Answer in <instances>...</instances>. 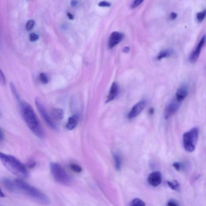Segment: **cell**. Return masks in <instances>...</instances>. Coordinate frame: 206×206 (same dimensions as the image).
Instances as JSON below:
<instances>
[{
    "label": "cell",
    "mask_w": 206,
    "mask_h": 206,
    "mask_svg": "<svg viewBox=\"0 0 206 206\" xmlns=\"http://www.w3.org/2000/svg\"><path fill=\"white\" fill-rule=\"evenodd\" d=\"M20 103L21 114L27 126L37 137L42 138L44 131L33 108L26 102L21 101Z\"/></svg>",
    "instance_id": "cell-1"
},
{
    "label": "cell",
    "mask_w": 206,
    "mask_h": 206,
    "mask_svg": "<svg viewBox=\"0 0 206 206\" xmlns=\"http://www.w3.org/2000/svg\"><path fill=\"white\" fill-rule=\"evenodd\" d=\"M0 159L6 168L13 174L21 178L28 177V172L26 166L16 158L1 152Z\"/></svg>",
    "instance_id": "cell-2"
},
{
    "label": "cell",
    "mask_w": 206,
    "mask_h": 206,
    "mask_svg": "<svg viewBox=\"0 0 206 206\" xmlns=\"http://www.w3.org/2000/svg\"><path fill=\"white\" fill-rule=\"evenodd\" d=\"M15 182L18 190H20L27 196L42 203L46 204L50 202V199L47 195L31 186L21 178L15 179Z\"/></svg>",
    "instance_id": "cell-3"
},
{
    "label": "cell",
    "mask_w": 206,
    "mask_h": 206,
    "mask_svg": "<svg viewBox=\"0 0 206 206\" xmlns=\"http://www.w3.org/2000/svg\"><path fill=\"white\" fill-rule=\"evenodd\" d=\"M50 170L56 181L64 185L71 184L72 179L69 173L59 164L52 162L50 164Z\"/></svg>",
    "instance_id": "cell-4"
},
{
    "label": "cell",
    "mask_w": 206,
    "mask_h": 206,
    "mask_svg": "<svg viewBox=\"0 0 206 206\" xmlns=\"http://www.w3.org/2000/svg\"><path fill=\"white\" fill-rule=\"evenodd\" d=\"M198 128L194 127L183 135V145L186 150L189 152L195 151L196 142L198 139Z\"/></svg>",
    "instance_id": "cell-5"
},
{
    "label": "cell",
    "mask_w": 206,
    "mask_h": 206,
    "mask_svg": "<svg viewBox=\"0 0 206 206\" xmlns=\"http://www.w3.org/2000/svg\"><path fill=\"white\" fill-rule=\"evenodd\" d=\"M35 104L38 112H39L41 116L44 119V121L50 127L55 129V130H57V126L54 123L53 121L51 119V118L45 110V108L43 106L42 103L41 102L40 100L38 98H36L35 99Z\"/></svg>",
    "instance_id": "cell-6"
},
{
    "label": "cell",
    "mask_w": 206,
    "mask_h": 206,
    "mask_svg": "<svg viewBox=\"0 0 206 206\" xmlns=\"http://www.w3.org/2000/svg\"><path fill=\"white\" fill-rule=\"evenodd\" d=\"M181 104L182 102L178 101L176 98L168 104L164 111L165 119H168L176 113L180 108Z\"/></svg>",
    "instance_id": "cell-7"
},
{
    "label": "cell",
    "mask_w": 206,
    "mask_h": 206,
    "mask_svg": "<svg viewBox=\"0 0 206 206\" xmlns=\"http://www.w3.org/2000/svg\"><path fill=\"white\" fill-rule=\"evenodd\" d=\"M146 105V101L145 100L141 101L136 103L130 110L128 114L129 119H132L138 116L145 108Z\"/></svg>",
    "instance_id": "cell-8"
},
{
    "label": "cell",
    "mask_w": 206,
    "mask_h": 206,
    "mask_svg": "<svg viewBox=\"0 0 206 206\" xmlns=\"http://www.w3.org/2000/svg\"><path fill=\"white\" fill-rule=\"evenodd\" d=\"M124 35L123 33L118 32H112L109 39L108 46L110 49H112L119 44L123 39Z\"/></svg>",
    "instance_id": "cell-9"
},
{
    "label": "cell",
    "mask_w": 206,
    "mask_h": 206,
    "mask_svg": "<svg viewBox=\"0 0 206 206\" xmlns=\"http://www.w3.org/2000/svg\"><path fill=\"white\" fill-rule=\"evenodd\" d=\"M147 180L148 183L152 186H158L161 184L162 180L161 173L158 171L152 172L148 176Z\"/></svg>",
    "instance_id": "cell-10"
},
{
    "label": "cell",
    "mask_w": 206,
    "mask_h": 206,
    "mask_svg": "<svg viewBox=\"0 0 206 206\" xmlns=\"http://www.w3.org/2000/svg\"><path fill=\"white\" fill-rule=\"evenodd\" d=\"M205 40V36H204L200 41L199 43H198L195 51L193 52L190 55L189 60L192 63H196L198 59L201 49L204 44Z\"/></svg>",
    "instance_id": "cell-11"
},
{
    "label": "cell",
    "mask_w": 206,
    "mask_h": 206,
    "mask_svg": "<svg viewBox=\"0 0 206 206\" xmlns=\"http://www.w3.org/2000/svg\"><path fill=\"white\" fill-rule=\"evenodd\" d=\"M118 91H119V86L118 84L117 83L114 82L111 86L106 102L108 103L113 100L117 97Z\"/></svg>",
    "instance_id": "cell-12"
},
{
    "label": "cell",
    "mask_w": 206,
    "mask_h": 206,
    "mask_svg": "<svg viewBox=\"0 0 206 206\" xmlns=\"http://www.w3.org/2000/svg\"><path fill=\"white\" fill-rule=\"evenodd\" d=\"M2 181L3 186L7 190L13 192H16L17 191L18 189L15 181L13 182L11 179L8 178H4Z\"/></svg>",
    "instance_id": "cell-13"
},
{
    "label": "cell",
    "mask_w": 206,
    "mask_h": 206,
    "mask_svg": "<svg viewBox=\"0 0 206 206\" xmlns=\"http://www.w3.org/2000/svg\"><path fill=\"white\" fill-rule=\"evenodd\" d=\"M188 94V89L186 86H181L177 90L176 93V99L178 101L182 102L186 98Z\"/></svg>",
    "instance_id": "cell-14"
},
{
    "label": "cell",
    "mask_w": 206,
    "mask_h": 206,
    "mask_svg": "<svg viewBox=\"0 0 206 206\" xmlns=\"http://www.w3.org/2000/svg\"><path fill=\"white\" fill-rule=\"evenodd\" d=\"M78 119V116L77 115H74L70 117L66 125L67 129L68 130H71L75 129L77 125Z\"/></svg>",
    "instance_id": "cell-15"
},
{
    "label": "cell",
    "mask_w": 206,
    "mask_h": 206,
    "mask_svg": "<svg viewBox=\"0 0 206 206\" xmlns=\"http://www.w3.org/2000/svg\"><path fill=\"white\" fill-rule=\"evenodd\" d=\"M51 114L52 118L56 120H61L64 118V112L61 109H54L51 111Z\"/></svg>",
    "instance_id": "cell-16"
},
{
    "label": "cell",
    "mask_w": 206,
    "mask_h": 206,
    "mask_svg": "<svg viewBox=\"0 0 206 206\" xmlns=\"http://www.w3.org/2000/svg\"><path fill=\"white\" fill-rule=\"evenodd\" d=\"M173 51L172 50L167 49V50H162L160 52L157 56L158 60H161L163 58L170 57L173 54Z\"/></svg>",
    "instance_id": "cell-17"
},
{
    "label": "cell",
    "mask_w": 206,
    "mask_h": 206,
    "mask_svg": "<svg viewBox=\"0 0 206 206\" xmlns=\"http://www.w3.org/2000/svg\"><path fill=\"white\" fill-rule=\"evenodd\" d=\"M114 158L115 164V167L117 170H120L121 168L122 160L120 156L118 153H114L113 154Z\"/></svg>",
    "instance_id": "cell-18"
},
{
    "label": "cell",
    "mask_w": 206,
    "mask_h": 206,
    "mask_svg": "<svg viewBox=\"0 0 206 206\" xmlns=\"http://www.w3.org/2000/svg\"><path fill=\"white\" fill-rule=\"evenodd\" d=\"M10 87L11 92H12L13 94H14V96L16 98L17 101L20 103V102L21 101V99H20V95H19L17 91L15 85H14V83H11Z\"/></svg>",
    "instance_id": "cell-19"
},
{
    "label": "cell",
    "mask_w": 206,
    "mask_h": 206,
    "mask_svg": "<svg viewBox=\"0 0 206 206\" xmlns=\"http://www.w3.org/2000/svg\"><path fill=\"white\" fill-rule=\"evenodd\" d=\"M130 205L134 206H145V202L142 201L139 198H135L133 200L131 203H130Z\"/></svg>",
    "instance_id": "cell-20"
},
{
    "label": "cell",
    "mask_w": 206,
    "mask_h": 206,
    "mask_svg": "<svg viewBox=\"0 0 206 206\" xmlns=\"http://www.w3.org/2000/svg\"><path fill=\"white\" fill-rule=\"evenodd\" d=\"M167 184L172 189V190H176V191H179V183L177 181L175 180L174 183L167 181Z\"/></svg>",
    "instance_id": "cell-21"
},
{
    "label": "cell",
    "mask_w": 206,
    "mask_h": 206,
    "mask_svg": "<svg viewBox=\"0 0 206 206\" xmlns=\"http://www.w3.org/2000/svg\"><path fill=\"white\" fill-rule=\"evenodd\" d=\"M70 169L73 172L76 173H80L82 171V169L81 166L76 164H71L70 165Z\"/></svg>",
    "instance_id": "cell-22"
},
{
    "label": "cell",
    "mask_w": 206,
    "mask_h": 206,
    "mask_svg": "<svg viewBox=\"0 0 206 206\" xmlns=\"http://www.w3.org/2000/svg\"><path fill=\"white\" fill-rule=\"evenodd\" d=\"M39 80L41 82L44 84H47L48 82V79L47 75L44 73H41L39 74Z\"/></svg>",
    "instance_id": "cell-23"
},
{
    "label": "cell",
    "mask_w": 206,
    "mask_h": 206,
    "mask_svg": "<svg viewBox=\"0 0 206 206\" xmlns=\"http://www.w3.org/2000/svg\"><path fill=\"white\" fill-rule=\"evenodd\" d=\"M206 15V11H204L198 13L197 15H196V17H197L198 21L200 22H202L204 20V19Z\"/></svg>",
    "instance_id": "cell-24"
},
{
    "label": "cell",
    "mask_w": 206,
    "mask_h": 206,
    "mask_svg": "<svg viewBox=\"0 0 206 206\" xmlns=\"http://www.w3.org/2000/svg\"><path fill=\"white\" fill-rule=\"evenodd\" d=\"M34 25V21L33 20H29L27 21L26 25V29L27 31H30L32 29Z\"/></svg>",
    "instance_id": "cell-25"
},
{
    "label": "cell",
    "mask_w": 206,
    "mask_h": 206,
    "mask_svg": "<svg viewBox=\"0 0 206 206\" xmlns=\"http://www.w3.org/2000/svg\"><path fill=\"white\" fill-rule=\"evenodd\" d=\"M0 82L3 86H5L6 83L5 76L1 70H0Z\"/></svg>",
    "instance_id": "cell-26"
},
{
    "label": "cell",
    "mask_w": 206,
    "mask_h": 206,
    "mask_svg": "<svg viewBox=\"0 0 206 206\" xmlns=\"http://www.w3.org/2000/svg\"><path fill=\"white\" fill-rule=\"evenodd\" d=\"M39 36L34 33H32L30 34L29 39L31 42H34L36 41L39 39Z\"/></svg>",
    "instance_id": "cell-27"
},
{
    "label": "cell",
    "mask_w": 206,
    "mask_h": 206,
    "mask_svg": "<svg viewBox=\"0 0 206 206\" xmlns=\"http://www.w3.org/2000/svg\"><path fill=\"white\" fill-rule=\"evenodd\" d=\"M144 0H135V2L132 5V8H135L140 5L143 2Z\"/></svg>",
    "instance_id": "cell-28"
},
{
    "label": "cell",
    "mask_w": 206,
    "mask_h": 206,
    "mask_svg": "<svg viewBox=\"0 0 206 206\" xmlns=\"http://www.w3.org/2000/svg\"><path fill=\"white\" fill-rule=\"evenodd\" d=\"M111 5V3L106 1H103L98 4V6L100 7H110Z\"/></svg>",
    "instance_id": "cell-29"
},
{
    "label": "cell",
    "mask_w": 206,
    "mask_h": 206,
    "mask_svg": "<svg viewBox=\"0 0 206 206\" xmlns=\"http://www.w3.org/2000/svg\"><path fill=\"white\" fill-rule=\"evenodd\" d=\"M167 205L169 206H177L178 205V203L173 200H170L167 202Z\"/></svg>",
    "instance_id": "cell-30"
},
{
    "label": "cell",
    "mask_w": 206,
    "mask_h": 206,
    "mask_svg": "<svg viewBox=\"0 0 206 206\" xmlns=\"http://www.w3.org/2000/svg\"><path fill=\"white\" fill-rule=\"evenodd\" d=\"M172 166L178 171H179V170H180L181 167L180 164L179 162H175L172 164Z\"/></svg>",
    "instance_id": "cell-31"
},
{
    "label": "cell",
    "mask_w": 206,
    "mask_h": 206,
    "mask_svg": "<svg viewBox=\"0 0 206 206\" xmlns=\"http://www.w3.org/2000/svg\"><path fill=\"white\" fill-rule=\"evenodd\" d=\"M0 132H1L0 133V141L1 142H2L4 139L5 135L2 129H1Z\"/></svg>",
    "instance_id": "cell-32"
},
{
    "label": "cell",
    "mask_w": 206,
    "mask_h": 206,
    "mask_svg": "<svg viewBox=\"0 0 206 206\" xmlns=\"http://www.w3.org/2000/svg\"><path fill=\"white\" fill-rule=\"evenodd\" d=\"M177 17V14L175 12H172L170 14V19L171 20H175L176 18Z\"/></svg>",
    "instance_id": "cell-33"
},
{
    "label": "cell",
    "mask_w": 206,
    "mask_h": 206,
    "mask_svg": "<svg viewBox=\"0 0 206 206\" xmlns=\"http://www.w3.org/2000/svg\"><path fill=\"white\" fill-rule=\"evenodd\" d=\"M67 15L68 17L70 19V20H73L74 18L73 15L72 14H70V13L68 12L67 13Z\"/></svg>",
    "instance_id": "cell-34"
},
{
    "label": "cell",
    "mask_w": 206,
    "mask_h": 206,
    "mask_svg": "<svg viewBox=\"0 0 206 206\" xmlns=\"http://www.w3.org/2000/svg\"><path fill=\"white\" fill-rule=\"evenodd\" d=\"M123 51L124 52H125V53H128L130 51V48L128 46L125 47L123 49Z\"/></svg>",
    "instance_id": "cell-35"
},
{
    "label": "cell",
    "mask_w": 206,
    "mask_h": 206,
    "mask_svg": "<svg viewBox=\"0 0 206 206\" xmlns=\"http://www.w3.org/2000/svg\"><path fill=\"white\" fill-rule=\"evenodd\" d=\"M71 5L72 6H76L77 5V2L76 1H75V0H73L71 2Z\"/></svg>",
    "instance_id": "cell-36"
},
{
    "label": "cell",
    "mask_w": 206,
    "mask_h": 206,
    "mask_svg": "<svg viewBox=\"0 0 206 206\" xmlns=\"http://www.w3.org/2000/svg\"><path fill=\"white\" fill-rule=\"evenodd\" d=\"M0 196L2 198H4L5 197V195L4 194V193L2 192V190H1V193H0Z\"/></svg>",
    "instance_id": "cell-37"
}]
</instances>
